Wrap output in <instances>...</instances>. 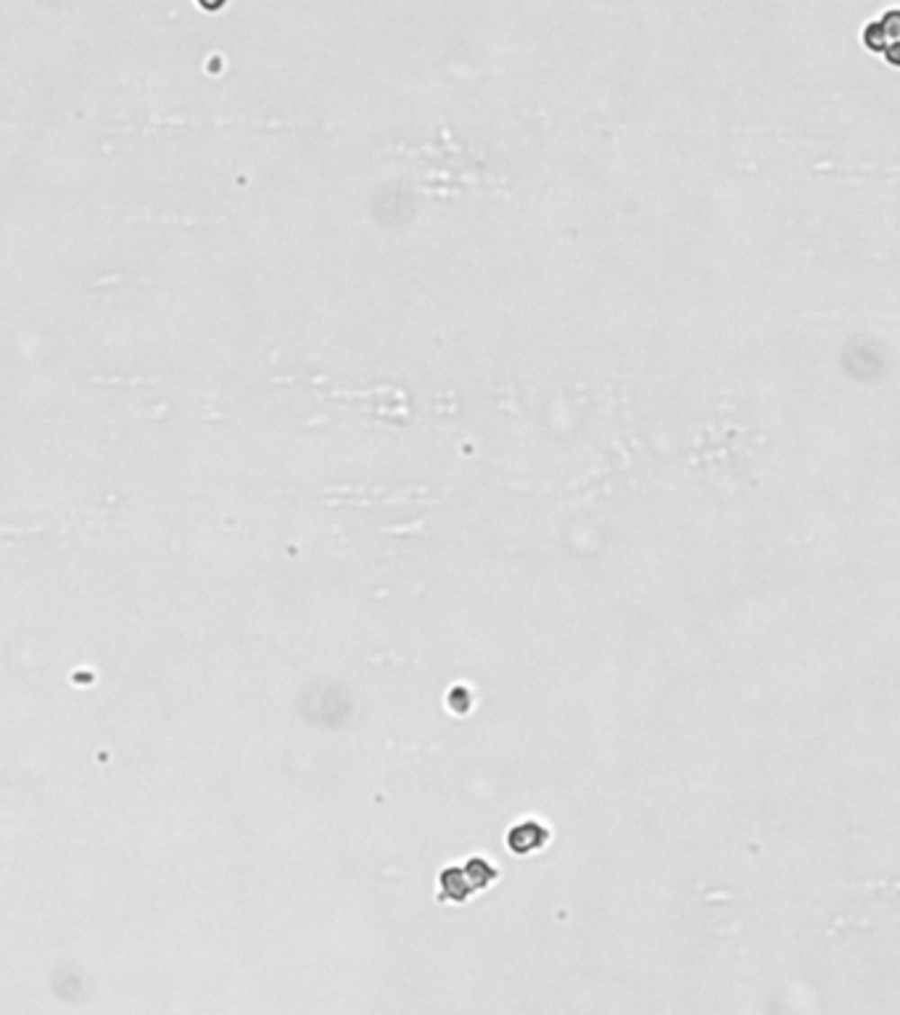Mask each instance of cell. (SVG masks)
Returning <instances> with one entry per match:
<instances>
[{
    "instance_id": "obj_3",
    "label": "cell",
    "mask_w": 900,
    "mask_h": 1015,
    "mask_svg": "<svg viewBox=\"0 0 900 1015\" xmlns=\"http://www.w3.org/2000/svg\"><path fill=\"white\" fill-rule=\"evenodd\" d=\"M438 899L441 902H449V904H465L470 902V896L475 892V886L470 884L468 873H465V865H452L446 867L441 875H438Z\"/></svg>"
},
{
    "instance_id": "obj_4",
    "label": "cell",
    "mask_w": 900,
    "mask_h": 1015,
    "mask_svg": "<svg viewBox=\"0 0 900 1015\" xmlns=\"http://www.w3.org/2000/svg\"><path fill=\"white\" fill-rule=\"evenodd\" d=\"M465 873H468L470 884L475 886V892L489 889L497 881V875H500L497 867L489 859H483V856H470L468 862H465Z\"/></svg>"
},
{
    "instance_id": "obj_1",
    "label": "cell",
    "mask_w": 900,
    "mask_h": 1015,
    "mask_svg": "<svg viewBox=\"0 0 900 1015\" xmlns=\"http://www.w3.org/2000/svg\"><path fill=\"white\" fill-rule=\"evenodd\" d=\"M900 42V8H890L885 11L879 19L868 22L866 30H863V45L871 50V53H885L890 45Z\"/></svg>"
},
{
    "instance_id": "obj_2",
    "label": "cell",
    "mask_w": 900,
    "mask_h": 1015,
    "mask_svg": "<svg viewBox=\"0 0 900 1015\" xmlns=\"http://www.w3.org/2000/svg\"><path fill=\"white\" fill-rule=\"evenodd\" d=\"M508 847L512 854H534L542 852L549 844V830L547 825L536 822V820H523L518 825H512L508 833Z\"/></svg>"
}]
</instances>
